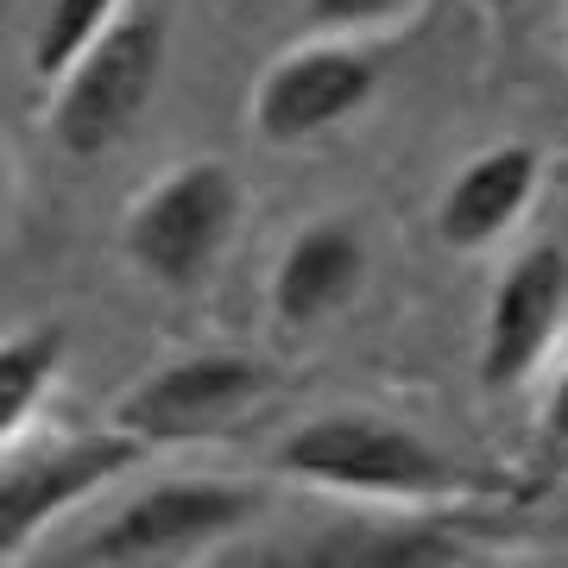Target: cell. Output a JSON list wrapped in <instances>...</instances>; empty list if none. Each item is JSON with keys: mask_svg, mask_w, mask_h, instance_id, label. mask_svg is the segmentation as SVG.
Instances as JSON below:
<instances>
[{"mask_svg": "<svg viewBox=\"0 0 568 568\" xmlns=\"http://www.w3.org/2000/svg\"><path fill=\"white\" fill-rule=\"evenodd\" d=\"M272 462L291 480L335 487V493H373V499H424V493H448L467 480L462 467L448 462L443 448H429L417 429L392 424V417H361V410L297 424Z\"/></svg>", "mask_w": 568, "mask_h": 568, "instance_id": "cell-1", "label": "cell"}, {"mask_svg": "<svg viewBox=\"0 0 568 568\" xmlns=\"http://www.w3.org/2000/svg\"><path fill=\"white\" fill-rule=\"evenodd\" d=\"M164 77V20L126 13L89 58L58 82L51 133L70 159H102L108 145H121L133 121L145 114L152 89Z\"/></svg>", "mask_w": 568, "mask_h": 568, "instance_id": "cell-2", "label": "cell"}, {"mask_svg": "<svg viewBox=\"0 0 568 568\" xmlns=\"http://www.w3.org/2000/svg\"><path fill=\"white\" fill-rule=\"evenodd\" d=\"M234 215H241V190H234V171L215 159L178 164L171 178L133 209L126 222V253L145 278L171 284H196L209 265L222 260L227 234H234Z\"/></svg>", "mask_w": 568, "mask_h": 568, "instance_id": "cell-3", "label": "cell"}, {"mask_svg": "<svg viewBox=\"0 0 568 568\" xmlns=\"http://www.w3.org/2000/svg\"><path fill=\"white\" fill-rule=\"evenodd\" d=\"M260 506V487H241V480H159L108 518L102 537L89 544V562H164V556L203 549L215 537H234Z\"/></svg>", "mask_w": 568, "mask_h": 568, "instance_id": "cell-4", "label": "cell"}, {"mask_svg": "<svg viewBox=\"0 0 568 568\" xmlns=\"http://www.w3.org/2000/svg\"><path fill=\"white\" fill-rule=\"evenodd\" d=\"M140 455H145V443L126 436V429L70 436V443L13 455L7 474H0V549L20 556L51 518H63L70 506H82V499H89L95 487H108V480H121Z\"/></svg>", "mask_w": 568, "mask_h": 568, "instance_id": "cell-5", "label": "cell"}, {"mask_svg": "<svg viewBox=\"0 0 568 568\" xmlns=\"http://www.w3.org/2000/svg\"><path fill=\"white\" fill-rule=\"evenodd\" d=\"M265 392V373L246 354H190L159 373H145L140 386L121 398L114 429L152 443H196L209 429L234 424L253 398Z\"/></svg>", "mask_w": 568, "mask_h": 568, "instance_id": "cell-6", "label": "cell"}, {"mask_svg": "<svg viewBox=\"0 0 568 568\" xmlns=\"http://www.w3.org/2000/svg\"><path fill=\"white\" fill-rule=\"evenodd\" d=\"M373 89H379V70L354 44H304L265 70L253 126L272 145H304L328 126H342L347 114H361Z\"/></svg>", "mask_w": 568, "mask_h": 568, "instance_id": "cell-7", "label": "cell"}, {"mask_svg": "<svg viewBox=\"0 0 568 568\" xmlns=\"http://www.w3.org/2000/svg\"><path fill=\"white\" fill-rule=\"evenodd\" d=\"M568 304V253L562 246H530L506 265V278L487 304V328H480V379L493 392L518 386L530 366L549 354V335L562 323Z\"/></svg>", "mask_w": 568, "mask_h": 568, "instance_id": "cell-8", "label": "cell"}, {"mask_svg": "<svg viewBox=\"0 0 568 568\" xmlns=\"http://www.w3.org/2000/svg\"><path fill=\"white\" fill-rule=\"evenodd\" d=\"M537 178H544V159H537L530 145H518V140L493 145V152H480V159H467L462 171H455V183L443 190L436 234H443L448 246H462V253L493 246L530 209Z\"/></svg>", "mask_w": 568, "mask_h": 568, "instance_id": "cell-9", "label": "cell"}, {"mask_svg": "<svg viewBox=\"0 0 568 568\" xmlns=\"http://www.w3.org/2000/svg\"><path fill=\"white\" fill-rule=\"evenodd\" d=\"M366 278V246L347 222H310L297 241L284 246L278 278H272V310L278 323L310 328L335 316L342 304H354V291Z\"/></svg>", "mask_w": 568, "mask_h": 568, "instance_id": "cell-10", "label": "cell"}, {"mask_svg": "<svg viewBox=\"0 0 568 568\" xmlns=\"http://www.w3.org/2000/svg\"><path fill=\"white\" fill-rule=\"evenodd\" d=\"M462 537L448 525H342L284 549L265 568H455Z\"/></svg>", "mask_w": 568, "mask_h": 568, "instance_id": "cell-11", "label": "cell"}, {"mask_svg": "<svg viewBox=\"0 0 568 568\" xmlns=\"http://www.w3.org/2000/svg\"><path fill=\"white\" fill-rule=\"evenodd\" d=\"M63 366V328H20L0 347V443L20 448L32 410L44 405V392Z\"/></svg>", "mask_w": 568, "mask_h": 568, "instance_id": "cell-12", "label": "cell"}, {"mask_svg": "<svg viewBox=\"0 0 568 568\" xmlns=\"http://www.w3.org/2000/svg\"><path fill=\"white\" fill-rule=\"evenodd\" d=\"M121 20H126L121 0H51L39 39H32V70H39V82H63Z\"/></svg>", "mask_w": 568, "mask_h": 568, "instance_id": "cell-13", "label": "cell"}, {"mask_svg": "<svg viewBox=\"0 0 568 568\" xmlns=\"http://www.w3.org/2000/svg\"><path fill=\"white\" fill-rule=\"evenodd\" d=\"M417 0H310V26L328 32H366V26H386L398 13H410Z\"/></svg>", "mask_w": 568, "mask_h": 568, "instance_id": "cell-14", "label": "cell"}, {"mask_svg": "<svg viewBox=\"0 0 568 568\" xmlns=\"http://www.w3.org/2000/svg\"><path fill=\"white\" fill-rule=\"evenodd\" d=\"M544 436L549 443H568V373L556 379V398H549V410H544Z\"/></svg>", "mask_w": 568, "mask_h": 568, "instance_id": "cell-15", "label": "cell"}]
</instances>
